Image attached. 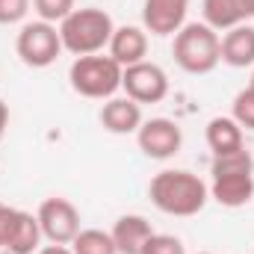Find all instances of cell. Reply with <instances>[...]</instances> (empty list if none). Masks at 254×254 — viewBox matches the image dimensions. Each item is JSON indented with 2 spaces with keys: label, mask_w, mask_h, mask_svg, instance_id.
Wrapping results in <instances>:
<instances>
[{
  "label": "cell",
  "mask_w": 254,
  "mask_h": 254,
  "mask_svg": "<svg viewBox=\"0 0 254 254\" xmlns=\"http://www.w3.org/2000/svg\"><path fill=\"white\" fill-rule=\"evenodd\" d=\"M148 195L157 210L169 216H198L210 198V187L187 169H163L151 178Z\"/></svg>",
  "instance_id": "1"
},
{
  "label": "cell",
  "mask_w": 254,
  "mask_h": 254,
  "mask_svg": "<svg viewBox=\"0 0 254 254\" xmlns=\"http://www.w3.org/2000/svg\"><path fill=\"white\" fill-rule=\"evenodd\" d=\"M213 184H210V198L219 201L228 210L246 207L254 198V157L252 151H234L213 157L210 166Z\"/></svg>",
  "instance_id": "2"
},
{
  "label": "cell",
  "mask_w": 254,
  "mask_h": 254,
  "mask_svg": "<svg viewBox=\"0 0 254 254\" xmlns=\"http://www.w3.org/2000/svg\"><path fill=\"white\" fill-rule=\"evenodd\" d=\"M116 33L113 18L104 9L86 6V9H74L63 24H60V39H63V51L74 57H92L101 54L104 48H110V39Z\"/></svg>",
  "instance_id": "3"
},
{
  "label": "cell",
  "mask_w": 254,
  "mask_h": 254,
  "mask_svg": "<svg viewBox=\"0 0 254 254\" xmlns=\"http://www.w3.org/2000/svg\"><path fill=\"white\" fill-rule=\"evenodd\" d=\"M172 54L187 74H210L222 63V39L204 21H192L175 33Z\"/></svg>",
  "instance_id": "4"
},
{
  "label": "cell",
  "mask_w": 254,
  "mask_h": 254,
  "mask_svg": "<svg viewBox=\"0 0 254 254\" xmlns=\"http://www.w3.org/2000/svg\"><path fill=\"white\" fill-rule=\"evenodd\" d=\"M122 74L125 68L116 63L110 54H92V57H77L71 63L68 80L71 89L83 98L92 101H110L119 89H122Z\"/></svg>",
  "instance_id": "5"
},
{
  "label": "cell",
  "mask_w": 254,
  "mask_h": 254,
  "mask_svg": "<svg viewBox=\"0 0 254 254\" xmlns=\"http://www.w3.org/2000/svg\"><path fill=\"white\" fill-rule=\"evenodd\" d=\"M15 51L21 57V63L30 68H48L60 60L63 54V39H60V27L48 24V21H30L21 27L18 39H15Z\"/></svg>",
  "instance_id": "6"
},
{
  "label": "cell",
  "mask_w": 254,
  "mask_h": 254,
  "mask_svg": "<svg viewBox=\"0 0 254 254\" xmlns=\"http://www.w3.org/2000/svg\"><path fill=\"white\" fill-rule=\"evenodd\" d=\"M122 89L127 92L130 101H136L139 107L142 104H160L166 95H169V74L160 68L157 63H142L127 65L125 74H122Z\"/></svg>",
  "instance_id": "7"
},
{
  "label": "cell",
  "mask_w": 254,
  "mask_h": 254,
  "mask_svg": "<svg viewBox=\"0 0 254 254\" xmlns=\"http://www.w3.org/2000/svg\"><path fill=\"white\" fill-rule=\"evenodd\" d=\"M36 219H39L42 237L48 243L71 246L74 237L80 234V213H77V207L68 198H45L39 213H36Z\"/></svg>",
  "instance_id": "8"
},
{
  "label": "cell",
  "mask_w": 254,
  "mask_h": 254,
  "mask_svg": "<svg viewBox=\"0 0 254 254\" xmlns=\"http://www.w3.org/2000/svg\"><path fill=\"white\" fill-rule=\"evenodd\" d=\"M139 151L151 160H169L181 151L184 145V130L172 119H148L136 130Z\"/></svg>",
  "instance_id": "9"
},
{
  "label": "cell",
  "mask_w": 254,
  "mask_h": 254,
  "mask_svg": "<svg viewBox=\"0 0 254 254\" xmlns=\"http://www.w3.org/2000/svg\"><path fill=\"white\" fill-rule=\"evenodd\" d=\"M190 0H145L142 3V24L151 36H175L187 24Z\"/></svg>",
  "instance_id": "10"
},
{
  "label": "cell",
  "mask_w": 254,
  "mask_h": 254,
  "mask_svg": "<svg viewBox=\"0 0 254 254\" xmlns=\"http://www.w3.org/2000/svg\"><path fill=\"white\" fill-rule=\"evenodd\" d=\"M142 107L130 98H110L101 110V125L104 130L116 133V136H127V133H136L142 127Z\"/></svg>",
  "instance_id": "11"
},
{
  "label": "cell",
  "mask_w": 254,
  "mask_h": 254,
  "mask_svg": "<svg viewBox=\"0 0 254 254\" xmlns=\"http://www.w3.org/2000/svg\"><path fill=\"white\" fill-rule=\"evenodd\" d=\"M110 234H113V243H116L119 254H142L145 243L154 237V228H151V222H148L145 216L127 213V216H122V219L113 225Z\"/></svg>",
  "instance_id": "12"
},
{
  "label": "cell",
  "mask_w": 254,
  "mask_h": 254,
  "mask_svg": "<svg viewBox=\"0 0 254 254\" xmlns=\"http://www.w3.org/2000/svg\"><path fill=\"white\" fill-rule=\"evenodd\" d=\"M145 54H148V33L142 27H130V24L116 27L113 39H110V57L122 68L142 63Z\"/></svg>",
  "instance_id": "13"
},
{
  "label": "cell",
  "mask_w": 254,
  "mask_h": 254,
  "mask_svg": "<svg viewBox=\"0 0 254 254\" xmlns=\"http://www.w3.org/2000/svg\"><path fill=\"white\" fill-rule=\"evenodd\" d=\"M42 243V228L39 219L27 210H15L12 225H9V237H6V252L9 254H33L39 252Z\"/></svg>",
  "instance_id": "14"
},
{
  "label": "cell",
  "mask_w": 254,
  "mask_h": 254,
  "mask_svg": "<svg viewBox=\"0 0 254 254\" xmlns=\"http://www.w3.org/2000/svg\"><path fill=\"white\" fill-rule=\"evenodd\" d=\"M222 63L231 68H252L254 65V27L240 24L222 36Z\"/></svg>",
  "instance_id": "15"
},
{
  "label": "cell",
  "mask_w": 254,
  "mask_h": 254,
  "mask_svg": "<svg viewBox=\"0 0 254 254\" xmlns=\"http://www.w3.org/2000/svg\"><path fill=\"white\" fill-rule=\"evenodd\" d=\"M207 145H210L213 157L243 151V148H246V142H243V127L237 125L231 116H216V119H210V125H207Z\"/></svg>",
  "instance_id": "16"
},
{
  "label": "cell",
  "mask_w": 254,
  "mask_h": 254,
  "mask_svg": "<svg viewBox=\"0 0 254 254\" xmlns=\"http://www.w3.org/2000/svg\"><path fill=\"white\" fill-rule=\"evenodd\" d=\"M201 12H204V24L213 27L216 33L219 30H234L240 27L249 15H246V6L243 0H204L201 3Z\"/></svg>",
  "instance_id": "17"
},
{
  "label": "cell",
  "mask_w": 254,
  "mask_h": 254,
  "mask_svg": "<svg viewBox=\"0 0 254 254\" xmlns=\"http://www.w3.org/2000/svg\"><path fill=\"white\" fill-rule=\"evenodd\" d=\"M71 252L74 254H119V249L113 243V234L98 231V228H86V231H80L74 237Z\"/></svg>",
  "instance_id": "18"
},
{
  "label": "cell",
  "mask_w": 254,
  "mask_h": 254,
  "mask_svg": "<svg viewBox=\"0 0 254 254\" xmlns=\"http://www.w3.org/2000/svg\"><path fill=\"white\" fill-rule=\"evenodd\" d=\"M33 6L39 21H48V24H63L74 12V0H33Z\"/></svg>",
  "instance_id": "19"
},
{
  "label": "cell",
  "mask_w": 254,
  "mask_h": 254,
  "mask_svg": "<svg viewBox=\"0 0 254 254\" xmlns=\"http://www.w3.org/2000/svg\"><path fill=\"white\" fill-rule=\"evenodd\" d=\"M231 119L246 130H254V92L246 86L237 98H234V110H231Z\"/></svg>",
  "instance_id": "20"
},
{
  "label": "cell",
  "mask_w": 254,
  "mask_h": 254,
  "mask_svg": "<svg viewBox=\"0 0 254 254\" xmlns=\"http://www.w3.org/2000/svg\"><path fill=\"white\" fill-rule=\"evenodd\" d=\"M142 254H187V249H184V243H181L178 237H172V234H154V237L145 243Z\"/></svg>",
  "instance_id": "21"
},
{
  "label": "cell",
  "mask_w": 254,
  "mask_h": 254,
  "mask_svg": "<svg viewBox=\"0 0 254 254\" xmlns=\"http://www.w3.org/2000/svg\"><path fill=\"white\" fill-rule=\"evenodd\" d=\"M33 0H0V24H18L27 18Z\"/></svg>",
  "instance_id": "22"
},
{
  "label": "cell",
  "mask_w": 254,
  "mask_h": 254,
  "mask_svg": "<svg viewBox=\"0 0 254 254\" xmlns=\"http://www.w3.org/2000/svg\"><path fill=\"white\" fill-rule=\"evenodd\" d=\"M12 216H15V207H6V204H0V249H6V237H9Z\"/></svg>",
  "instance_id": "23"
},
{
  "label": "cell",
  "mask_w": 254,
  "mask_h": 254,
  "mask_svg": "<svg viewBox=\"0 0 254 254\" xmlns=\"http://www.w3.org/2000/svg\"><path fill=\"white\" fill-rule=\"evenodd\" d=\"M36 254H74L68 246H57V243H51V246H45V249H39Z\"/></svg>",
  "instance_id": "24"
},
{
  "label": "cell",
  "mask_w": 254,
  "mask_h": 254,
  "mask_svg": "<svg viewBox=\"0 0 254 254\" xmlns=\"http://www.w3.org/2000/svg\"><path fill=\"white\" fill-rule=\"evenodd\" d=\"M6 125H9V107L0 101V139H3V133H6Z\"/></svg>",
  "instance_id": "25"
},
{
  "label": "cell",
  "mask_w": 254,
  "mask_h": 254,
  "mask_svg": "<svg viewBox=\"0 0 254 254\" xmlns=\"http://www.w3.org/2000/svg\"><path fill=\"white\" fill-rule=\"evenodd\" d=\"M243 6H246V15L254 18V0H243Z\"/></svg>",
  "instance_id": "26"
},
{
  "label": "cell",
  "mask_w": 254,
  "mask_h": 254,
  "mask_svg": "<svg viewBox=\"0 0 254 254\" xmlns=\"http://www.w3.org/2000/svg\"><path fill=\"white\" fill-rule=\"evenodd\" d=\"M249 89H252V92H254V71H252V83H249Z\"/></svg>",
  "instance_id": "27"
},
{
  "label": "cell",
  "mask_w": 254,
  "mask_h": 254,
  "mask_svg": "<svg viewBox=\"0 0 254 254\" xmlns=\"http://www.w3.org/2000/svg\"><path fill=\"white\" fill-rule=\"evenodd\" d=\"M198 254H210V252H198Z\"/></svg>",
  "instance_id": "28"
}]
</instances>
